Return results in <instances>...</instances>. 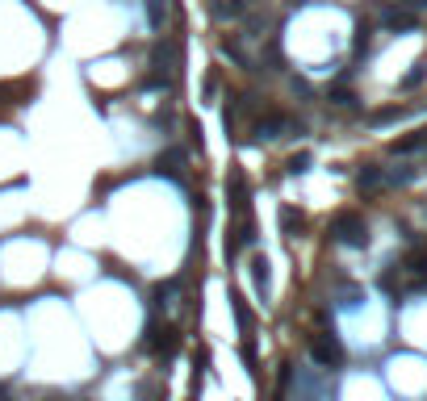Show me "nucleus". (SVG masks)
Here are the masks:
<instances>
[{"label":"nucleus","mask_w":427,"mask_h":401,"mask_svg":"<svg viewBox=\"0 0 427 401\" xmlns=\"http://www.w3.org/2000/svg\"><path fill=\"white\" fill-rule=\"evenodd\" d=\"M331 238L343 243V247H356V251H360V247H369V226H365L360 214H335Z\"/></svg>","instance_id":"nucleus-1"},{"label":"nucleus","mask_w":427,"mask_h":401,"mask_svg":"<svg viewBox=\"0 0 427 401\" xmlns=\"http://www.w3.org/2000/svg\"><path fill=\"white\" fill-rule=\"evenodd\" d=\"M285 134H302V122H293V117H285V113H268V117H260V122L251 126V138H256V142H277Z\"/></svg>","instance_id":"nucleus-2"},{"label":"nucleus","mask_w":427,"mask_h":401,"mask_svg":"<svg viewBox=\"0 0 427 401\" xmlns=\"http://www.w3.org/2000/svg\"><path fill=\"white\" fill-rule=\"evenodd\" d=\"M310 356H314V364H323V368H339L343 347L335 343L331 335H314V339H310Z\"/></svg>","instance_id":"nucleus-3"},{"label":"nucleus","mask_w":427,"mask_h":401,"mask_svg":"<svg viewBox=\"0 0 427 401\" xmlns=\"http://www.w3.org/2000/svg\"><path fill=\"white\" fill-rule=\"evenodd\" d=\"M176 297H181V280H168V284H159V289H155V310L172 313V310H176Z\"/></svg>","instance_id":"nucleus-4"},{"label":"nucleus","mask_w":427,"mask_h":401,"mask_svg":"<svg viewBox=\"0 0 427 401\" xmlns=\"http://www.w3.org/2000/svg\"><path fill=\"white\" fill-rule=\"evenodd\" d=\"M381 30H415V13L385 8V13H381Z\"/></svg>","instance_id":"nucleus-5"},{"label":"nucleus","mask_w":427,"mask_h":401,"mask_svg":"<svg viewBox=\"0 0 427 401\" xmlns=\"http://www.w3.org/2000/svg\"><path fill=\"white\" fill-rule=\"evenodd\" d=\"M251 280H256L260 301H268V260H264V255H256V260H251Z\"/></svg>","instance_id":"nucleus-6"},{"label":"nucleus","mask_w":427,"mask_h":401,"mask_svg":"<svg viewBox=\"0 0 427 401\" xmlns=\"http://www.w3.org/2000/svg\"><path fill=\"white\" fill-rule=\"evenodd\" d=\"M181 168H185V151H181V146H168V151L159 155V172H168V176H181Z\"/></svg>","instance_id":"nucleus-7"},{"label":"nucleus","mask_w":427,"mask_h":401,"mask_svg":"<svg viewBox=\"0 0 427 401\" xmlns=\"http://www.w3.org/2000/svg\"><path fill=\"white\" fill-rule=\"evenodd\" d=\"M381 184H385V172L381 168H360V176H356V188L360 192H377Z\"/></svg>","instance_id":"nucleus-8"},{"label":"nucleus","mask_w":427,"mask_h":401,"mask_svg":"<svg viewBox=\"0 0 427 401\" xmlns=\"http://www.w3.org/2000/svg\"><path fill=\"white\" fill-rule=\"evenodd\" d=\"M415 151H427V130L411 134V138H398L394 142V155H415Z\"/></svg>","instance_id":"nucleus-9"},{"label":"nucleus","mask_w":427,"mask_h":401,"mask_svg":"<svg viewBox=\"0 0 427 401\" xmlns=\"http://www.w3.org/2000/svg\"><path fill=\"white\" fill-rule=\"evenodd\" d=\"M164 21H168V4H164V0H147V25L159 30Z\"/></svg>","instance_id":"nucleus-10"},{"label":"nucleus","mask_w":427,"mask_h":401,"mask_svg":"<svg viewBox=\"0 0 427 401\" xmlns=\"http://www.w3.org/2000/svg\"><path fill=\"white\" fill-rule=\"evenodd\" d=\"M302 226H306V222H302V214H297L293 205H285V209H281V230H285V234H302Z\"/></svg>","instance_id":"nucleus-11"},{"label":"nucleus","mask_w":427,"mask_h":401,"mask_svg":"<svg viewBox=\"0 0 427 401\" xmlns=\"http://www.w3.org/2000/svg\"><path fill=\"white\" fill-rule=\"evenodd\" d=\"M285 168H289V176H302V172H310V155L302 151V155H293V159H289Z\"/></svg>","instance_id":"nucleus-12"},{"label":"nucleus","mask_w":427,"mask_h":401,"mask_svg":"<svg viewBox=\"0 0 427 401\" xmlns=\"http://www.w3.org/2000/svg\"><path fill=\"white\" fill-rule=\"evenodd\" d=\"M331 105H339V109L356 105V92H352V88H335V92H331Z\"/></svg>","instance_id":"nucleus-13"},{"label":"nucleus","mask_w":427,"mask_h":401,"mask_svg":"<svg viewBox=\"0 0 427 401\" xmlns=\"http://www.w3.org/2000/svg\"><path fill=\"white\" fill-rule=\"evenodd\" d=\"M415 168H398V172H385V184H411Z\"/></svg>","instance_id":"nucleus-14"},{"label":"nucleus","mask_w":427,"mask_h":401,"mask_svg":"<svg viewBox=\"0 0 427 401\" xmlns=\"http://www.w3.org/2000/svg\"><path fill=\"white\" fill-rule=\"evenodd\" d=\"M427 71H423V63H415V71H411V76H406V80H402V88H415V84H419V80H423Z\"/></svg>","instance_id":"nucleus-15"}]
</instances>
